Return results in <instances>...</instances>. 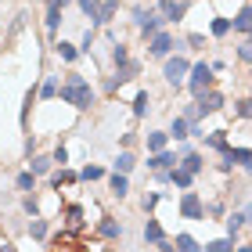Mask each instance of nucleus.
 Masks as SVG:
<instances>
[{
    "label": "nucleus",
    "instance_id": "nucleus-30",
    "mask_svg": "<svg viewBox=\"0 0 252 252\" xmlns=\"http://www.w3.org/2000/svg\"><path fill=\"white\" fill-rule=\"evenodd\" d=\"M112 191H116L119 198L126 194V173H116V177H112Z\"/></svg>",
    "mask_w": 252,
    "mask_h": 252
},
{
    "label": "nucleus",
    "instance_id": "nucleus-6",
    "mask_svg": "<svg viewBox=\"0 0 252 252\" xmlns=\"http://www.w3.org/2000/svg\"><path fill=\"white\" fill-rule=\"evenodd\" d=\"M188 72H191V68H188L184 58H169V62H166V79H169V83H180Z\"/></svg>",
    "mask_w": 252,
    "mask_h": 252
},
{
    "label": "nucleus",
    "instance_id": "nucleus-36",
    "mask_svg": "<svg viewBox=\"0 0 252 252\" xmlns=\"http://www.w3.org/2000/svg\"><path fill=\"white\" fill-rule=\"evenodd\" d=\"M227 29H231V22H227V18H216L213 22V36H223Z\"/></svg>",
    "mask_w": 252,
    "mask_h": 252
},
{
    "label": "nucleus",
    "instance_id": "nucleus-5",
    "mask_svg": "<svg viewBox=\"0 0 252 252\" xmlns=\"http://www.w3.org/2000/svg\"><path fill=\"white\" fill-rule=\"evenodd\" d=\"M137 26H141V32H144V36H155V32H158V26H162V22L166 18H158V15H148V11H137Z\"/></svg>",
    "mask_w": 252,
    "mask_h": 252
},
{
    "label": "nucleus",
    "instance_id": "nucleus-26",
    "mask_svg": "<svg viewBox=\"0 0 252 252\" xmlns=\"http://www.w3.org/2000/svg\"><path fill=\"white\" fill-rule=\"evenodd\" d=\"M148 148H152V152H162L166 148V133H148Z\"/></svg>",
    "mask_w": 252,
    "mask_h": 252
},
{
    "label": "nucleus",
    "instance_id": "nucleus-17",
    "mask_svg": "<svg viewBox=\"0 0 252 252\" xmlns=\"http://www.w3.org/2000/svg\"><path fill=\"white\" fill-rule=\"evenodd\" d=\"M180 169H188V173H198V169H202V155H198V152H188V155H184V166H180Z\"/></svg>",
    "mask_w": 252,
    "mask_h": 252
},
{
    "label": "nucleus",
    "instance_id": "nucleus-1",
    "mask_svg": "<svg viewBox=\"0 0 252 252\" xmlns=\"http://www.w3.org/2000/svg\"><path fill=\"white\" fill-rule=\"evenodd\" d=\"M62 97H65L72 108H90V105H94V90H90V83H87L79 72H72V76L62 83Z\"/></svg>",
    "mask_w": 252,
    "mask_h": 252
},
{
    "label": "nucleus",
    "instance_id": "nucleus-10",
    "mask_svg": "<svg viewBox=\"0 0 252 252\" xmlns=\"http://www.w3.org/2000/svg\"><path fill=\"white\" fill-rule=\"evenodd\" d=\"M223 108V97L220 94H202L198 97V112H202V116H205V112H220Z\"/></svg>",
    "mask_w": 252,
    "mask_h": 252
},
{
    "label": "nucleus",
    "instance_id": "nucleus-37",
    "mask_svg": "<svg viewBox=\"0 0 252 252\" xmlns=\"http://www.w3.org/2000/svg\"><path fill=\"white\" fill-rule=\"evenodd\" d=\"M238 58H242V62H252V40H249V43H242V47H238Z\"/></svg>",
    "mask_w": 252,
    "mask_h": 252
},
{
    "label": "nucleus",
    "instance_id": "nucleus-9",
    "mask_svg": "<svg viewBox=\"0 0 252 252\" xmlns=\"http://www.w3.org/2000/svg\"><path fill=\"white\" fill-rule=\"evenodd\" d=\"M180 213H184L188 220H202V202H198V194H184V202H180Z\"/></svg>",
    "mask_w": 252,
    "mask_h": 252
},
{
    "label": "nucleus",
    "instance_id": "nucleus-8",
    "mask_svg": "<svg viewBox=\"0 0 252 252\" xmlns=\"http://www.w3.org/2000/svg\"><path fill=\"white\" fill-rule=\"evenodd\" d=\"M169 51H173V36H169V32H155L152 36V54L155 58H166Z\"/></svg>",
    "mask_w": 252,
    "mask_h": 252
},
{
    "label": "nucleus",
    "instance_id": "nucleus-7",
    "mask_svg": "<svg viewBox=\"0 0 252 252\" xmlns=\"http://www.w3.org/2000/svg\"><path fill=\"white\" fill-rule=\"evenodd\" d=\"M137 72H141V65H137V62H123V65H119V72H116V79H108V90H116L119 83H126V79H133Z\"/></svg>",
    "mask_w": 252,
    "mask_h": 252
},
{
    "label": "nucleus",
    "instance_id": "nucleus-21",
    "mask_svg": "<svg viewBox=\"0 0 252 252\" xmlns=\"http://www.w3.org/2000/svg\"><path fill=\"white\" fill-rule=\"evenodd\" d=\"M51 162H54V158H47V155H36V158H32V173H47V169H51Z\"/></svg>",
    "mask_w": 252,
    "mask_h": 252
},
{
    "label": "nucleus",
    "instance_id": "nucleus-33",
    "mask_svg": "<svg viewBox=\"0 0 252 252\" xmlns=\"http://www.w3.org/2000/svg\"><path fill=\"white\" fill-rule=\"evenodd\" d=\"M238 116H242V119H252V97H245V101H238Z\"/></svg>",
    "mask_w": 252,
    "mask_h": 252
},
{
    "label": "nucleus",
    "instance_id": "nucleus-13",
    "mask_svg": "<svg viewBox=\"0 0 252 252\" xmlns=\"http://www.w3.org/2000/svg\"><path fill=\"white\" fill-rule=\"evenodd\" d=\"M144 242H152V245H162V242H166V238H162V227H158L155 220L144 223Z\"/></svg>",
    "mask_w": 252,
    "mask_h": 252
},
{
    "label": "nucleus",
    "instance_id": "nucleus-19",
    "mask_svg": "<svg viewBox=\"0 0 252 252\" xmlns=\"http://www.w3.org/2000/svg\"><path fill=\"white\" fill-rule=\"evenodd\" d=\"M205 252H234V238H220V242H209Z\"/></svg>",
    "mask_w": 252,
    "mask_h": 252
},
{
    "label": "nucleus",
    "instance_id": "nucleus-15",
    "mask_svg": "<svg viewBox=\"0 0 252 252\" xmlns=\"http://www.w3.org/2000/svg\"><path fill=\"white\" fill-rule=\"evenodd\" d=\"M58 22H62V4H51V0H47V29L54 32Z\"/></svg>",
    "mask_w": 252,
    "mask_h": 252
},
{
    "label": "nucleus",
    "instance_id": "nucleus-41",
    "mask_svg": "<svg viewBox=\"0 0 252 252\" xmlns=\"http://www.w3.org/2000/svg\"><path fill=\"white\" fill-rule=\"evenodd\" d=\"M245 220H252V205H249V209H245Z\"/></svg>",
    "mask_w": 252,
    "mask_h": 252
},
{
    "label": "nucleus",
    "instance_id": "nucleus-44",
    "mask_svg": "<svg viewBox=\"0 0 252 252\" xmlns=\"http://www.w3.org/2000/svg\"><path fill=\"white\" fill-rule=\"evenodd\" d=\"M238 252H252V249H238Z\"/></svg>",
    "mask_w": 252,
    "mask_h": 252
},
{
    "label": "nucleus",
    "instance_id": "nucleus-27",
    "mask_svg": "<svg viewBox=\"0 0 252 252\" xmlns=\"http://www.w3.org/2000/svg\"><path fill=\"white\" fill-rule=\"evenodd\" d=\"M242 223H245V213H234L231 220H227V231H231V238H234L238 231H242Z\"/></svg>",
    "mask_w": 252,
    "mask_h": 252
},
{
    "label": "nucleus",
    "instance_id": "nucleus-28",
    "mask_svg": "<svg viewBox=\"0 0 252 252\" xmlns=\"http://www.w3.org/2000/svg\"><path fill=\"white\" fill-rule=\"evenodd\" d=\"M101 177H105V169H101V166H87L83 173H79V180H101Z\"/></svg>",
    "mask_w": 252,
    "mask_h": 252
},
{
    "label": "nucleus",
    "instance_id": "nucleus-22",
    "mask_svg": "<svg viewBox=\"0 0 252 252\" xmlns=\"http://www.w3.org/2000/svg\"><path fill=\"white\" fill-rule=\"evenodd\" d=\"M144 112H148V90H141L133 97V116H144Z\"/></svg>",
    "mask_w": 252,
    "mask_h": 252
},
{
    "label": "nucleus",
    "instance_id": "nucleus-34",
    "mask_svg": "<svg viewBox=\"0 0 252 252\" xmlns=\"http://www.w3.org/2000/svg\"><path fill=\"white\" fill-rule=\"evenodd\" d=\"M209 144H213V148H220V152H227V137H223V130L209 133Z\"/></svg>",
    "mask_w": 252,
    "mask_h": 252
},
{
    "label": "nucleus",
    "instance_id": "nucleus-3",
    "mask_svg": "<svg viewBox=\"0 0 252 252\" xmlns=\"http://www.w3.org/2000/svg\"><path fill=\"white\" fill-rule=\"evenodd\" d=\"M234 162H242L245 169H249V173H252V148H227V152H223V169H231Z\"/></svg>",
    "mask_w": 252,
    "mask_h": 252
},
{
    "label": "nucleus",
    "instance_id": "nucleus-25",
    "mask_svg": "<svg viewBox=\"0 0 252 252\" xmlns=\"http://www.w3.org/2000/svg\"><path fill=\"white\" fill-rule=\"evenodd\" d=\"M79 223H83V209H79V205H68V227L76 231Z\"/></svg>",
    "mask_w": 252,
    "mask_h": 252
},
{
    "label": "nucleus",
    "instance_id": "nucleus-40",
    "mask_svg": "<svg viewBox=\"0 0 252 252\" xmlns=\"http://www.w3.org/2000/svg\"><path fill=\"white\" fill-rule=\"evenodd\" d=\"M54 162H62V166L68 162V152H65V148H58V152H54Z\"/></svg>",
    "mask_w": 252,
    "mask_h": 252
},
{
    "label": "nucleus",
    "instance_id": "nucleus-42",
    "mask_svg": "<svg viewBox=\"0 0 252 252\" xmlns=\"http://www.w3.org/2000/svg\"><path fill=\"white\" fill-rule=\"evenodd\" d=\"M158 249H162V252H173V249H169V245H166V242H162V245H158Z\"/></svg>",
    "mask_w": 252,
    "mask_h": 252
},
{
    "label": "nucleus",
    "instance_id": "nucleus-38",
    "mask_svg": "<svg viewBox=\"0 0 252 252\" xmlns=\"http://www.w3.org/2000/svg\"><path fill=\"white\" fill-rule=\"evenodd\" d=\"M40 94H43V97H54V94H58V83H54V79H47V83H43V90H40Z\"/></svg>",
    "mask_w": 252,
    "mask_h": 252
},
{
    "label": "nucleus",
    "instance_id": "nucleus-4",
    "mask_svg": "<svg viewBox=\"0 0 252 252\" xmlns=\"http://www.w3.org/2000/svg\"><path fill=\"white\" fill-rule=\"evenodd\" d=\"M184 11H188V4H184V0H162V4H158V15H162L166 22L184 18Z\"/></svg>",
    "mask_w": 252,
    "mask_h": 252
},
{
    "label": "nucleus",
    "instance_id": "nucleus-23",
    "mask_svg": "<svg viewBox=\"0 0 252 252\" xmlns=\"http://www.w3.org/2000/svg\"><path fill=\"white\" fill-rule=\"evenodd\" d=\"M130 169H133V155H130V152H123V155H119V162H116V173H130Z\"/></svg>",
    "mask_w": 252,
    "mask_h": 252
},
{
    "label": "nucleus",
    "instance_id": "nucleus-32",
    "mask_svg": "<svg viewBox=\"0 0 252 252\" xmlns=\"http://www.w3.org/2000/svg\"><path fill=\"white\" fill-rule=\"evenodd\" d=\"M58 54H62L65 62H76V54H79V51L72 47V43H58Z\"/></svg>",
    "mask_w": 252,
    "mask_h": 252
},
{
    "label": "nucleus",
    "instance_id": "nucleus-14",
    "mask_svg": "<svg viewBox=\"0 0 252 252\" xmlns=\"http://www.w3.org/2000/svg\"><path fill=\"white\" fill-rule=\"evenodd\" d=\"M188 130H194V123H191L188 116H177V119H173V137H177V141H184Z\"/></svg>",
    "mask_w": 252,
    "mask_h": 252
},
{
    "label": "nucleus",
    "instance_id": "nucleus-35",
    "mask_svg": "<svg viewBox=\"0 0 252 252\" xmlns=\"http://www.w3.org/2000/svg\"><path fill=\"white\" fill-rule=\"evenodd\" d=\"M32 180H36V173L29 169V173H22V177H18V188H22V191H32Z\"/></svg>",
    "mask_w": 252,
    "mask_h": 252
},
{
    "label": "nucleus",
    "instance_id": "nucleus-31",
    "mask_svg": "<svg viewBox=\"0 0 252 252\" xmlns=\"http://www.w3.org/2000/svg\"><path fill=\"white\" fill-rule=\"evenodd\" d=\"M29 234H32V238H47V223H43V220H32V223H29Z\"/></svg>",
    "mask_w": 252,
    "mask_h": 252
},
{
    "label": "nucleus",
    "instance_id": "nucleus-20",
    "mask_svg": "<svg viewBox=\"0 0 252 252\" xmlns=\"http://www.w3.org/2000/svg\"><path fill=\"white\" fill-rule=\"evenodd\" d=\"M169 177H173V184H177V188H191V177H194V173H188V169H173Z\"/></svg>",
    "mask_w": 252,
    "mask_h": 252
},
{
    "label": "nucleus",
    "instance_id": "nucleus-12",
    "mask_svg": "<svg viewBox=\"0 0 252 252\" xmlns=\"http://www.w3.org/2000/svg\"><path fill=\"white\" fill-rule=\"evenodd\" d=\"M234 29H238V32H249V36H252V4L238 11V18H234Z\"/></svg>",
    "mask_w": 252,
    "mask_h": 252
},
{
    "label": "nucleus",
    "instance_id": "nucleus-39",
    "mask_svg": "<svg viewBox=\"0 0 252 252\" xmlns=\"http://www.w3.org/2000/svg\"><path fill=\"white\" fill-rule=\"evenodd\" d=\"M123 62H130V54H126V47H116V65H123Z\"/></svg>",
    "mask_w": 252,
    "mask_h": 252
},
{
    "label": "nucleus",
    "instance_id": "nucleus-29",
    "mask_svg": "<svg viewBox=\"0 0 252 252\" xmlns=\"http://www.w3.org/2000/svg\"><path fill=\"white\" fill-rule=\"evenodd\" d=\"M79 7H83L87 15H90V22H97V7H101L97 0H79Z\"/></svg>",
    "mask_w": 252,
    "mask_h": 252
},
{
    "label": "nucleus",
    "instance_id": "nucleus-11",
    "mask_svg": "<svg viewBox=\"0 0 252 252\" xmlns=\"http://www.w3.org/2000/svg\"><path fill=\"white\" fill-rule=\"evenodd\" d=\"M173 162H177V155H173V152H155V158H152L148 166H152V169H158V173H166V169L173 166Z\"/></svg>",
    "mask_w": 252,
    "mask_h": 252
},
{
    "label": "nucleus",
    "instance_id": "nucleus-24",
    "mask_svg": "<svg viewBox=\"0 0 252 252\" xmlns=\"http://www.w3.org/2000/svg\"><path fill=\"white\" fill-rule=\"evenodd\" d=\"M177 249H180V252H198V245H194L191 234H180V238H177Z\"/></svg>",
    "mask_w": 252,
    "mask_h": 252
},
{
    "label": "nucleus",
    "instance_id": "nucleus-43",
    "mask_svg": "<svg viewBox=\"0 0 252 252\" xmlns=\"http://www.w3.org/2000/svg\"><path fill=\"white\" fill-rule=\"evenodd\" d=\"M51 4H65V0H51Z\"/></svg>",
    "mask_w": 252,
    "mask_h": 252
},
{
    "label": "nucleus",
    "instance_id": "nucleus-18",
    "mask_svg": "<svg viewBox=\"0 0 252 252\" xmlns=\"http://www.w3.org/2000/svg\"><path fill=\"white\" fill-rule=\"evenodd\" d=\"M112 15H116V0H105V4L97 7V26H105Z\"/></svg>",
    "mask_w": 252,
    "mask_h": 252
},
{
    "label": "nucleus",
    "instance_id": "nucleus-16",
    "mask_svg": "<svg viewBox=\"0 0 252 252\" xmlns=\"http://www.w3.org/2000/svg\"><path fill=\"white\" fill-rule=\"evenodd\" d=\"M97 231L105 234V238H119V234H123V227H119L116 220H101V223H97Z\"/></svg>",
    "mask_w": 252,
    "mask_h": 252
},
{
    "label": "nucleus",
    "instance_id": "nucleus-2",
    "mask_svg": "<svg viewBox=\"0 0 252 252\" xmlns=\"http://www.w3.org/2000/svg\"><path fill=\"white\" fill-rule=\"evenodd\" d=\"M209 83H213V65H205V62H202V65H194V68H191V79H188L191 94H194V97H202Z\"/></svg>",
    "mask_w": 252,
    "mask_h": 252
}]
</instances>
